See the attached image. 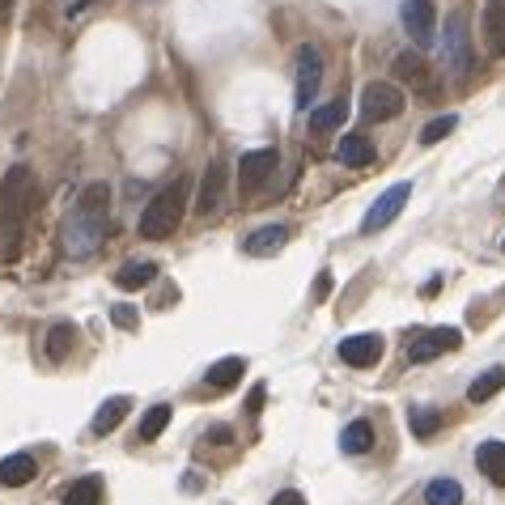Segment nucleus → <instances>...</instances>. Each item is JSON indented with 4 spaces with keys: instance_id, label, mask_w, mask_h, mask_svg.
<instances>
[{
    "instance_id": "obj_1",
    "label": "nucleus",
    "mask_w": 505,
    "mask_h": 505,
    "mask_svg": "<svg viewBox=\"0 0 505 505\" xmlns=\"http://www.w3.org/2000/svg\"><path fill=\"white\" fill-rule=\"evenodd\" d=\"M182 212H187V179H174L170 187H162V192L145 204L136 229H141V238L162 242V238H170V234L179 229Z\"/></svg>"
},
{
    "instance_id": "obj_2",
    "label": "nucleus",
    "mask_w": 505,
    "mask_h": 505,
    "mask_svg": "<svg viewBox=\"0 0 505 505\" xmlns=\"http://www.w3.org/2000/svg\"><path fill=\"white\" fill-rule=\"evenodd\" d=\"M107 234H111V221H107V217L72 209L69 217H64V225H60V247H64V255H72V259H89V255H98Z\"/></svg>"
},
{
    "instance_id": "obj_3",
    "label": "nucleus",
    "mask_w": 505,
    "mask_h": 505,
    "mask_svg": "<svg viewBox=\"0 0 505 505\" xmlns=\"http://www.w3.org/2000/svg\"><path fill=\"white\" fill-rule=\"evenodd\" d=\"M39 204V179L30 166L5 170L0 179V221L5 225H22Z\"/></svg>"
},
{
    "instance_id": "obj_4",
    "label": "nucleus",
    "mask_w": 505,
    "mask_h": 505,
    "mask_svg": "<svg viewBox=\"0 0 505 505\" xmlns=\"http://www.w3.org/2000/svg\"><path fill=\"white\" fill-rule=\"evenodd\" d=\"M319 85H323V56H319V47L302 42V47H297V85H294L297 111H310Z\"/></svg>"
},
{
    "instance_id": "obj_5",
    "label": "nucleus",
    "mask_w": 505,
    "mask_h": 505,
    "mask_svg": "<svg viewBox=\"0 0 505 505\" xmlns=\"http://www.w3.org/2000/svg\"><path fill=\"white\" fill-rule=\"evenodd\" d=\"M361 115L374 124H387L395 115H404V94L391 81H369L361 89Z\"/></svg>"
},
{
    "instance_id": "obj_6",
    "label": "nucleus",
    "mask_w": 505,
    "mask_h": 505,
    "mask_svg": "<svg viewBox=\"0 0 505 505\" xmlns=\"http://www.w3.org/2000/svg\"><path fill=\"white\" fill-rule=\"evenodd\" d=\"M412 200V182H395V187H387L374 204H369V212H365V221H361V229L365 234H379V229H387V225L404 212V204Z\"/></svg>"
},
{
    "instance_id": "obj_7",
    "label": "nucleus",
    "mask_w": 505,
    "mask_h": 505,
    "mask_svg": "<svg viewBox=\"0 0 505 505\" xmlns=\"http://www.w3.org/2000/svg\"><path fill=\"white\" fill-rule=\"evenodd\" d=\"M399 17H404V30L412 34V42H416V47H434V39H437V9H434V0H404Z\"/></svg>"
},
{
    "instance_id": "obj_8",
    "label": "nucleus",
    "mask_w": 505,
    "mask_h": 505,
    "mask_svg": "<svg viewBox=\"0 0 505 505\" xmlns=\"http://www.w3.org/2000/svg\"><path fill=\"white\" fill-rule=\"evenodd\" d=\"M459 344H463L459 327H434V332H421L416 340H407V361H434L442 352H454Z\"/></svg>"
},
{
    "instance_id": "obj_9",
    "label": "nucleus",
    "mask_w": 505,
    "mask_h": 505,
    "mask_svg": "<svg viewBox=\"0 0 505 505\" xmlns=\"http://www.w3.org/2000/svg\"><path fill=\"white\" fill-rule=\"evenodd\" d=\"M446 64L454 72L472 69V34H467V9H454L446 17Z\"/></svg>"
},
{
    "instance_id": "obj_10",
    "label": "nucleus",
    "mask_w": 505,
    "mask_h": 505,
    "mask_svg": "<svg viewBox=\"0 0 505 505\" xmlns=\"http://www.w3.org/2000/svg\"><path fill=\"white\" fill-rule=\"evenodd\" d=\"M281 166V154L276 149H255V154H242L238 162V182H242V192H259L267 182V174Z\"/></svg>"
},
{
    "instance_id": "obj_11",
    "label": "nucleus",
    "mask_w": 505,
    "mask_h": 505,
    "mask_svg": "<svg viewBox=\"0 0 505 505\" xmlns=\"http://www.w3.org/2000/svg\"><path fill=\"white\" fill-rule=\"evenodd\" d=\"M225 204V170L212 162L209 170H204V179H200V196H196V212L209 221V217H217Z\"/></svg>"
},
{
    "instance_id": "obj_12",
    "label": "nucleus",
    "mask_w": 505,
    "mask_h": 505,
    "mask_svg": "<svg viewBox=\"0 0 505 505\" xmlns=\"http://www.w3.org/2000/svg\"><path fill=\"white\" fill-rule=\"evenodd\" d=\"M379 357H382V336H374V332L340 340V361H344V365H357V369H365V365H374Z\"/></svg>"
},
{
    "instance_id": "obj_13",
    "label": "nucleus",
    "mask_w": 505,
    "mask_h": 505,
    "mask_svg": "<svg viewBox=\"0 0 505 505\" xmlns=\"http://www.w3.org/2000/svg\"><path fill=\"white\" fill-rule=\"evenodd\" d=\"M285 242H289V229L285 225H264V229H255L251 238H242V251L255 255V259H267V255L285 251Z\"/></svg>"
},
{
    "instance_id": "obj_14",
    "label": "nucleus",
    "mask_w": 505,
    "mask_h": 505,
    "mask_svg": "<svg viewBox=\"0 0 505 505\" xmlns=\"http://www.w3.org/2000/svg\"><path fill=\"white\" fill-rule=\"evenodd\" d=\"M34 476H39L34 454H9V459H0V489H22Z\"/></svg>"
},
{
    "instance_id": "obj_15",
    "label": "nucleus",
    "mask_w": 505,
    "mask_h": 505,
    "mask_svg": "<svg viewBox=\"0 0 505 505\" xmlns=\"http://www.w3.org/2000/svg\"><path fill=\"white\" fill-rule=\"evenodd\" d=\"M242 374H247V361H242V357H225V361H217L209 374H204V387H209V391H229V387L242 382Z\"/></svg>"
},
{
    "instance_id": "obj_16",
    "label": "nucleus",
    "mask_w": 505,
    "mask_h": 505,
    "mask_svg": "<svg viewBox=\"0 0 505 505\" xmlns=\"http://www.w3.org/2000/svg\"><path fill=\"white\" fill-rule=\"evenodd\" d=\"M484 42H489L492 56H505V0L484 5Z\"/></svg>"
},
{
    "instance_id": "obj_17",
    "label": "nucleus",
    "mask_w": 505,
    "mask_h": 505,
    "mask_svg": "<svg viewBox=\"0 0 505 505\" xmlns=\"http://www.w3.org/2000/svg\"><path fill=\"white\" fill-rule=\"evenodd\" d=\"M476 463L497 489H505V442H480Z\"/></svg>"
},
{
    "instance_id": "obj_18",
    "label": "nucleus",
    "mask_w": 505,
    "mask_h": 505,
    "mask_svg": "<svg viewBox=\"0 0 505 505\" xmlns=\"http://www.w3.org/2000/svg\"><path fill=\"white\" fill-rule=\"evenodd\" d=\"M157 281V264L154 259H127L119 272H115V285L119 289H145V285Z\"/></svg>"
},
{
    "instance_id": "obj_19",
    "label": "nucleus",
    "mask_w": 505,
    "mask_h": 505,
    "mask_svg": "<svg viewBox=\"0 0 505 505\" xmlns=\"http://www.w3.org/2000/svg\"><path fill=\"white\" fill-rule=\"evenodd\" d=\"M344 115H349V102L344 98L327 102V107H319V111H310V136H327V132L344 127Z\"/></svg>"
},
{
    "instance_id": "obj_20",
    "label": "nucleus",
    "mask_w": 505,
    "mask_h": 505,
    "mask_svg": "<svg viewBox=\"0 0 505 505\" xmlns=\"http://www.w3.org/2000/svg\"><path fill=\"white\" fill-rule=\"evenodd\" d=\"M127 407H132V399H127V395H115V399H107V404L94 412L89 429H94V434H115V429H119V421L127 416Z\"/></svg>"
},
{
    "instance_id": "obj_21",
    "label": "nucleus",
    "mask_w": 505,
    "mask_h": 505,
    "mask_svg": "<svg viewBox=\"0 0 505 505\" xmlns=\"http://www.w3.org/2000/svg\"><path fill=\"white\" fill-rule=\"evenodd\" d=\"M395 77H399V81H412L416 89H434V81H429V64H425L416 51L395 56Z\"/></svg>"
},
{
    "instance_id": "obj_22",
    "label": "nucleus",
    "mask_w": 505,
    "mask_h": 505,
    "mask_svg": "<svg viewBox=\"0 0 505 505\" xmlns=\"http://www.w3.org/2000/svg\"><path fill=\"white\" fill-rule=\"evenodd\" d=\"M425 505H463V484L450 476H437L425 484Z\"/></svg>"
},
{
    "instance_id": "obj_23",
    "label": "nucleus",
    "mask_w": 505,
    "mask_h": 505,
    "mask_svg": "<svg viewBox=\"0 0 505 505\" xmlns=\"http://www.w3.org/2000/svg\"><path fill=\"white\" fill-rule=\"evenodd\" d=\"M336 157L344 162V166H369L374 162V145L365 141V136H340V149H336Z\"/></svg>"
},
{
    "instance_id": "obj_24",
    "label": "nucleus",
    "mask_w": 505,
    "mask_h": 505,
    "mask_svg": "<svg viewBox=\"0 0 505 505\" xmlns=\"http://www.w3.org/2000/svg\"><path fill=\"white\" fill-rule=\"evenodd\" d=\"M72 344H77V327H72V323H56L51 332H47L42 352H47V361H64V357L72 352Z\"/></svg>"
},
{
    "instance_id": "obj_25",
    "label": "nucleus",
    "mask_w": 505,
    "mask_h": 505,
    "mask_svg": "<svg viewBox=\"0 0 505 505\" xmlns=\"http://www.w3.org/2000/svg\"><path fill=\"white\" fill-rule=\"evenodd\" d=\"M501 387H505V369L501 365H492V369H484V374L467 387V399H472V404H484V399H492Z\"/></svg>"
},
{
    "instance_id": "obj_26",
    "label": "nucleus",
    "mask_w": 505,
    "mask_h": 505,
    "mask_svg": "<svg viewBox=\"0 0 505 505\" xmlns=\"http://www.w3.org/2000/svg\"><path fill=\"white\" fill-rule=\"evenodd\" d=\"M374 446V429H369V421H352L344 434H340V450L344 454H365V450Z\"/></svg>"
},
{
    "instance_id": "obj_27",
    "label": "nucleus",
    "mask_w": 505,
    "mask_h": 505,
    "mask_svg": "<svg viewBox=\"0 0 505 505\" xmlns=\"http://www.w3.org/2000/svg\"><path fill=\"white\" fill-rule=\"evenodd\" d=\"M64 505H102V480L81 476L69 492H64Z\"/></svg>"
},
{
    "instance_id": "obj_28",
    "label": "nucleus",
    "mask_w": 505,
    "mask_h": 505,
    "mask_svg": "<svg viewBox=\"0 0 505 505\" xmlns=\"http://www.w3.org/2000/svg\"><path fill=\"white\" fill-rule=\"evenodd\" d=\"M166 425H170V407H166V404H154V407H149V412L141 416V429H136V442H157Z\"/></svg>"
},
{
    "instance_id": "obj_29",
    "label": "nucleus",
    "mask_w": 505,
    "mask_h": 505,
    "mask_svg": "<svg viewBox=\"0 0 505 505\" xmlns=\"http://www.w3.org/2000/svg\"><path fill=\"white\" fill-rule=\"evenodd\" d=\"M77 209L81 212H98V217H107V209H111V187L107 182H89L81 196H77Z\"/></svg>"
},
{
    "instance_id": "obj_30",
    "label": "nucleus",
    "mask_w": 505,
    "mask_h": 505,
    "mask_svg": "<svg viewBox=\"0 0 505 505\" xmlns=\"http://www.w3.org/2000/svg\"><path fill=\"white\" fill-rule=\"evenodd\" d=\"M407 425H412L416 437H434L437 429H442V412H437V407H412V412H407Z\"/></svg>"
},
{
    "instance_id": "obj_31",
    "label": "nucleus",
    "mask_w": 505,
    "mask_h": 505,
    "mask_svg": "<svg viewBox=\"0 0 505 505\" xmlns=\"http://www.w3.org/2000/svg\"><path fill=\"white\" fill-rule=\"evenodd\" d=\"M17 255H22V225L0 221V259H5V264H14Z\"/></svg>"
},
{
    "instance_id": "obj_32",
    "label": "nucleus",
    "mask_w": 505,
    "mask_h": 505,
    "mask_svg": "<svg viewBox=\"0 0 505 505\" xmlns=\"http://www.w3.org/2000/svg\"><path fill=\"white\" fill-rule=\"evenodd\" d=\"M454 115H437L434 124H425V132H421V145H437V141H446L450 132H454Z\"/></svg>"
},
{
    "instance_id": "obj_33",
    "label": "nucleus",
    "mask_w": 505,
    "mask_h": 505,
    "mask_svg": "<svg viewBox=\"0 0 505 505\" xmlns=\"http://www.w3.org/2000/svg\"><path fill=\"white\" fill-rule=\"evenodd\" d=\"M111 323H115V327H124V332H132V327L141 323V314H136L132 306H115V310H111Z\"/></svg>"
},
{
    "instance_id": "obj_34",
    "label": "nucleus",
    "mask_w": 505,
    "mask_h": 505,
    "mask_svg": "<svg viewBox=\"0 0 505 505\" xmlns=\"http://www.w3.org/2000/svg\"><path fill=\"white\" fill-rule=\"evenodd\" d=\"M272 505H306V497H302V492H276V497H272Z\"/></svg>"
},
{
    "instance_id": "obj_35",
    "label": "nucleus",
    "mask_w": 505,
    "mask_h": 505,
    "mask_svg": "<svg viewBox=\"0 0 505 505\" xmlns=\"http://www.w3.org/2000/svg\"><path fill=\"white\" fill-rule=\"evenodd\" d=\"M85 5H89V0H56V9H60V14H81V9H85Z\"/></svg>"
},
{
    "instance_id": "obj_36",
    "label": "nucleus",
    "mask_w": 505,
    "mask_h": 505,
    "mask_svg": "<svg viewBox=\"0 0 505 505\" xmlns=\"http://www.w3.org/2000/svg\"><path fill=\"white\" fill-rule=\"evenodd\" d=\"M229 437H234V434H229V429H225V425H212V429H209V442H217V446H225V442H229Z\"/></svg>"
},
{
    "instance_id": "obj_37",
    "label": "nucleus",
    "mask_w": 505,
    "mask_h": 505,
    "mask_svg": "<svg viewBox=\"0 0 505 505\" xmlns=\"http://www.w3.org/2000/svg\"><path fill=\"white\" fill-rule=\"evenodd\" d=\"M327 294H332V276L323 272V276H319V285H314V297H327Z\"/></svg>"
},
{
    "instance_id": "obj_38",
    "label": "nucleus",
    "mask_w": 505,
    "mask_h": 505,
    "mask_svg": "<svg viewBox=\"0 0 505 505\" xmlns=\"http://www.w3.org/2000/svg\"><path fill=\"white\" fill-rule=\"evenodd\" d=\"M247 407H251V412H259V407H264V387H255V391H251V404H247Z\"/></svg>"
},
{
    "instance_id": "obj_39",
    "label": "nucleus",
    "mask_w": 505,
    "mask_h": 505,
    "mask_svg": "<svg viewBox=\"0 0 505 505\" xmlns=\"http://www.w3.org/2000/svg\"><path fill=\"white\" fill-rule=\"evenodd\" d=\"M9 9H14V0H0V22L9 17Z\"/></svg>"
}]
</instances>
